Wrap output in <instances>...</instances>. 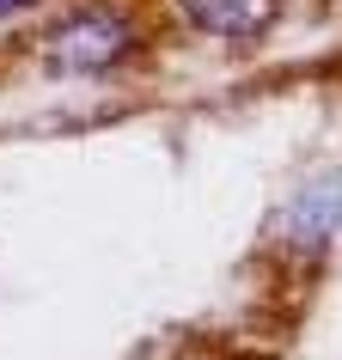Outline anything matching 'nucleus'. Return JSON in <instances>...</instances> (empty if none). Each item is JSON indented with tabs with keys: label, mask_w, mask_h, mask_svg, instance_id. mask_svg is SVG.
I'll list each match as a JSON object with an SVG mask.
<instances>
[{
	"label": "nucleus",
	"mask_w": 342,
	"mask_h": 360,
	"mask_svg": "<svg viewBox=\"0 0 342 360\" xmlns=\"http://www.w3.org/2000/svg\"><path fill=\"white\" fill-rule=\"evenodd\" d=\"M177 13L214 43H257L275 25V0H177Z\"/></svg>",
	"instance_id": "2"
},
{
	"label": "nucleus",
	"mask_w": 342,
	"mask_h": 360,
	"mask_svg": "<svg viewBox=\"0 0 342 360\" xmlns=\"http://www.w3.org/2000/svg\"><path fill=\"white\" fill-rule=\"evenodd\" d=\"M129 43H134V25L122 19V13L86 6V13H74V19H61L56 31H49L43 61H49L56 74H104V68H116V61L129 56Z\"/></svg>",
	"instance_id": "1"
},
{
	"label": "nucleus",
	"mask_w": 342,
	"mask_h": 360,
	"mask_svg": "<svg viewBox=\"0 0 342 360\" xmlns=\"http://www.w3.org/2000/svg\"><path fill=\"white\" fill-rule=\"evenodd\" d=\"M19 6H31V0H0V19H6V13H19Z\"/></svg>",
	"instance_id": "3"
}]
</instances>
